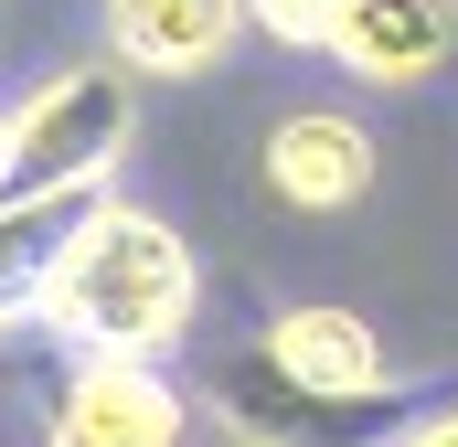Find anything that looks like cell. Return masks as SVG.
<instances>
[{"instance_id":"6da1fadb","label":"cell","mask_w":458,"mask_h":447,"mask_svg":"<svg viewBox=\"0 0 458 447\" xmlns=\"http://www.w3.org/2000/svg\"><path fill=\"white\" fill-rule=\"evenodd\" d=\"M192 299H203L192 245L160 214H139V203L107 192V203L75 214V234H64L32 320L64 341L75 362H160L171 341L192 331Z\"/></svg>"},{"instance_id":"7a4b0ae2","label":"cell","mask_w":458,"mask_h":447,"mask_svg":"<svg viewBox=\"0 0 458 447\" xmlns=\"http://www.w3.org/2000/svg\"><path fill=\"white\" fill-rule=\"evenodd\" d=\"M139 139V86L107 54L54 64L21 107H0V203H97Z\"/></svg>"},{"instance_id":"3957f363","label":"cell","mask_w":458,"mask_h":447,"mask_svg":"<svg viewBox=\"0 0 458 447\" xmlns=\"http://www.w3.org/2000/svg\"><path fill=\"white\" fill-rule=\"evenodd\" d=\"M192 405L225 426L234 447H405L427 416V384H373V394H320V384H288L256 341L214 351Z\"/></svg>"},{"instance_id":"277c9868","label":"cell","mask_w":458,"mask_h":447,"mask_svg":"<svg viewBox=\"0 0 458 447\" xmlns=\"http://www.w3.org/2000/svg\"><path fill=\"white\" fill-rule=\"evenodd\" d=\"M54 447H192V394L160 362H75L54 394Z\"/></svg>"},{"instance_id":"5b68a950","label":"cell","mask_w":458,"mask_h":447,"mask_svg":"<svg viewBox=\"0 0 458 447\" xmlns=\"http://www.w3.org/2000/svg\"><path fill=\"white\" fill-rule=\"evenodd\" d=\"M245 32V0H107V64L139 86H192L214 75Z\"/></svg>"},{"instance_id":"8992f818","label":"cell","mask_w":458,"mask_h":447,"mask_svg":"<svg viewBox=\"0 0 458 447\" xmlns=\"http://www.w3.org/2000/svg\"><path fill=\"white\" fill-rule=\"evenodd\" d=\"M267 181L299 214H352L373 192V128L352 107H288L267 128Z\"/></svg>"},{"instance_id":"52a82bcc","label":"cell","mask_w":458,"mask_h":447,"mask_svg":"<svg viewBox=\"0 0 458 447\" xmlns=\"http://www.w3.org/2000/svg\"><path fill=\"white\" fill-rule=\"evenodd\" d=\"M331 54L362 86H427L458 54V0H342Z\"/></svg>"},{"instance_id":"ba28073f","label":"cell","mask_w":458,"mask_h":447,"mask_svg":"<svg viewBox=\"0 0 458 447\" xmlns=\"http://www.w3.org/2000/svg\"><path fill=\"white\" fill-rule=\"evenodd\" d=\"M256 351H267L288 384H320V394H373V384H394L373 320H352V309H331V299H288V309L256 331Z\"/></svg>"},{"instance_id":"9c48e42d","label":"cell","mask_w":458,"mask_h":447,"mask_svg":"<svg viewBox=\"0 0 458 447\" xmlns=\"http://www.w3.org/2000/svg\"><path fill=\"white\" fill-rule=\"evenodd\" d=\"M97 203H107V192H97ZM75 214H86V203H0V341L43 309V277H54Z\"/></svg>"},{"instance_id":"30bf717a","label":"cell","mask_w":458,"mask_h":447,"mask_svg":"<svg viewBox=\"0 0 458 447\" xmlns=\"http://www.w3.org/2000/svg\"><path fill=\"white\" fill-rule=\"evenodd\" d=\"M245 21H256L267 43H288V54H331L342 0H245Z\"/></svg>"},{"instance_id":"8fae6325","label":"cell","mask_w":458,"mask_h":447,"mask_svg":"<svg viewBox=\"0 0 458 447\" xmlns=\"http://www.w3.org/2000/svg\"><path fill=\"white\" fill-rule=\"evenodd\" d=\"M405 447H458V405H427V416H416V437Z\"/></svg>"}]
</instances>
